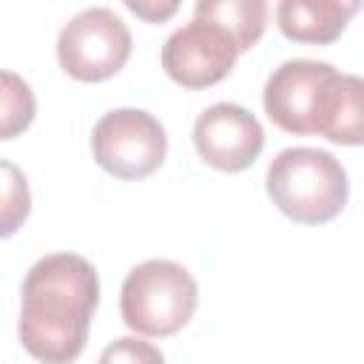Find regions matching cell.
<instances>
[{
	"instance_id": "cell-1",
	"label": "cell",
	"mask_w": 364,
	"mask_h": 364,
	"mask_svg": "<svg viewBox=\"0 0 364 364\" xmlns=\"http://www.w3.org/2000/svg\"><path fill=\"white\" fill-rule=\"evenodd\" d=\"M100 301V279L88 259L77 253H48L37 259L20 290L17 333L40 364H71L88 341V327Z\"/></svg>"
},
{
	"instance_id": "cell-2",
	"label": "cell",
	"mask_w": 364,
	"mask_h": 364,
	"mask_svg": "<svg viewBox=\"0 0 364 364\" xmlns=\"http://www.w3.org/2000/svg\"><path fill=\"white\" fill-rule=\"evenodd\" d=\"M273 205L299 225L333 222L350 193L347 171L321 148H284L267 168L264 179Z\"/></svg>"
},
{
	"instance_id": "cell-3",
	"label": "cell",
	"mask_w": 364,
	"mask_h": 364,
	"mask_svg": "<svg viewBox=\"0 0 364 364\" xmlns=\"http://www.w3.org/2000/svg\"><path fill=\"white\" fill-rule=\"evenodd\" d=\"M196 279L171 259L136 264L119 290L122 321L139 336H173L196 313Z\"/></svg>"
},
{
	"instance_id": "cell-4",
	"label": "cell",
	"mask_w": 364,
	"mask_h": 364,
	"mask_svg": "<svg viewBox=\"0 0 364 364\" xmlns=\"http://www.w3.org/2000/svg\"><path fill=\"white\" fill-rule=\"evenodd\" d=\"M91 151L102 171L117 179L151 176L168 154L162 122L142 108H114L97 119Z\"/></svg>"
},
{
	"instance_id": "cell-5",
	"label": "cell",
	"mask_w": 364,
	"mask_h": 364,
	"mask_svg": "<svg viewBox=\"0 0 364 364\" xmlns=\"http://www.w3.org/2000/svg\"><path fill=\"white\" fill-rule=\"evenodd\" d=\"M131 57V31L105 6L74 14L57 37L60 68L80 82H102L114 77Z\"/></svg>"
},
{
	"instance_id": "cell-6",
	"label": "cell",
	"mask_w": 364,
	"mask_h": 364,
	"mask_svg": "<svg viewBox=\"0 0 364 364\" xmlns=\"http://www.w3.org/2000/svg\"><path fill=\"white\" fill-rule=\"evenodd\" d=\"M239 54L242 46L225 23L193 11V20L165 40L162 68L176 85L196 91L222 82L233 71Z\"/></svg>"
},
{
	"instance_id": "cell-7",
	"label": "cell",
	"mask_w": 364,
	"mask_h": 364,
	"mask_svg": "<svg viewBox=\"0 0 364 364\" xmlns=\"http://www.w3.org/2000/svg\"><path fill=\"white\" fill-rule=\"evenodd\" d=\"M338 71L321 60H287L264 82V114L287 134H316L327 85Z\"/></svg>"
},
{
	"instance_id": "cell-8",
	"label": "cell",
	"mask_w": 364,
	"mask_h": 364,
	"mask_svg": "<svg viewBox=\"0 0 364 364\" xmlns=\"http://www.w3.org/2000/svg\"><path fill=\"white\" fill-rule=\"evenodd\" d=\"M196 154L216 171L239 173L250 168L264 148L262 122L236 102H216L193 122Z\"/></svg>"
},
{
	"instance_id": "cell-9",
	"label": "cell",
	"mask_w": 364,
	"mask_h": 364,
	"mask_svg": "<svg viewBox=\"0 0 364 364\" xmlns=\"http://www.w3.org/2000/svg\"><path fill=\"white\" fill-rule=\"evenodd\" d=\"M355 11H361V3L353 0H282L276 23L287 40L327 46L341 37Z\"/></svg>"
},
{
	"instance_id": "cell-10",
	"label": "cell",
	"mask_w": 364,
	"mask_h": 364,
	"mask_svg": "<svg viewBox=\"0 0 364 364\" xmlns=\"http://www.w3.org/2000/svg\"><path fill=\"white\" fill-rule=\"evenodd\" d=\"M316 134L336 145H364V77H333L318 105Z\"/></svg>"
},
{
	"instance_id": "cell-11",
	"label": "cell",
	"mask_w": 364,
	"mask_h": 364,
	"mask_svg": "<svg viewBox=\"0 0 364 364\" xmlns=\"http://www.w3.org/2000/svg\"><path fill=\"white\" fill-rule=\"evenodd\" d=\"M193 11L225 23L239 40L242 51H250L267 26V3L262 0H199Z\"/></svg>"
},
{
	"instance_id": "cell-12",
	"label": "cell",
	"mask_w": 364,
	"mask_h": 364,
	"mask_svg": "<svg viewBox=\"0 0 364 364\" xmlns=\"http://www.w3.org/2000/svg\"><path fill=\"white\" fill-rule=\"evenodd\" d=\"M34 119V97L28 82L17 74L3 71V139H11L17 131H26Z\"/></svg>"
},
{
	"instance_id": "cell-13",
	"label": "cell",
	"mask_w": 364,
	"mask_h": 364,
	"mask_svg": "<svg viewBox=\"0 0 364 364\" xmlns=\"http://www.w3.org/2000/svg\"><path fill=\"white\" fill-rule=\"evenodd\" d=\"M3 173H6V188H3V236H11L17 230V225L26 222L28 208H31V196H28L26 176L11 162H3Z\"/></svg>"
},
{
	"instance_id": "cell-14",
	"label": "cell",
	"mask_w": 364,
	"mask_h": 364,
	"mask_svg": "<svg viewBox=\"0 0 364 364\" xmlns=\"http://www.w3.org/2000/svg\"><path fill=\"white\" fill-rule=\"evenodd\" d=\"M97 364H165V355L151 341H142V338H134V336H122V338H114L100 353Z\"/></svg>"
},
{
	"instance_id": "cell-15",
	"label": "cell",
	"mask_w": 364,
	"mask_h": 364,
	"mask_svg": "<svg viewBox=\"0 0 364 364\" xmlns=\"http://www.w3.org/2000/svg\"><path fill=\"white\" fill-rule=\"evenodd\" d=\"M125 9L134 11L136 17L148 20V23H162L179 9V3H173V0L171 3H134V0H125Z\"/></svg>"
}]
</instances>
